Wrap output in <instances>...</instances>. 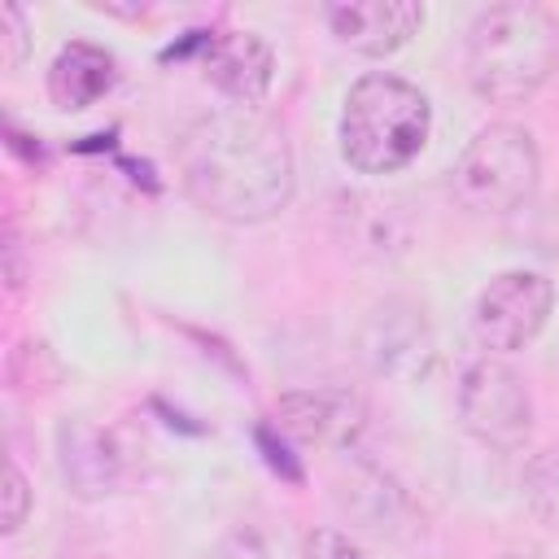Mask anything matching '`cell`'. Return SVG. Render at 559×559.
Wrapping results in <instances>:
<instances>
[{
  "instance_id": "obj_1",
  "label": "cell",
  "mask_w": 559,
  "mask_h": 559,
  "mask_svg": "<svg viewBox=\"0 0 559 559\" xmlns=\"http://www.w3.org/2000/svg\"><path fill=\"white\" fill-rule=\"evenodd\" d=\"M183 192L223 223H266L293 201V148L284 131L253 109L197 118L175 148Z\"/></svg>"
},
{
  "instance_id": "obj_2",
  "label": "cell",
  "mask_w": 559,
  "mask_h": 559,
  "mask_svg": "<svg viewBox=\"0 0 559 559\" xmlns=\"http://www.w3.org/2000/svg\"><path fill=\"white\" fill-rule=\"evenodd\" d=\"M559 66V22L528 0L489 4L467 26V79L489 105H520Z\"/></svg>"
},
{
  "instance_id": "obj_3",
  "label": "cell",
  "mask_w": 559,
  "mask_h": 559,
  "mask_svg": "<svg viewBox=\"0 0 559 559\" xmlns=\"http://www.w3.org/2000/svg\"><path fill=\"white\" fill-rule=\"evenodd\" d=\"M432 135L428 96L397 74H362L341 105V157L358 175L406 170Z\"/></svg>"
},
{
  "instance_id": "obj_4",
  "label": "cell",
  "mask_w": 559,
  "mask_h": 559,
  "mask_svg": "<svg viewBox=\"0 0 559 559\" xmlns=\"http://www.w3.org/2000/svg\"><path fill=\"white\" fill-rule=\"evenodd\" d=\"M537 179H542V157L533 135L515 122H489L459 153L450 192L463 210L502 218L533 201Z\"/></svg>"
},
{
  "instance_id": "obj_5",
  "label": "cell",
  "mask_w": 559,
  "mask_h": 559,
  "mask_svg": "<svg viewBox=\"0 0 559 559\" xmlns=\"http://www.w3.org/2000/svg\"><path fill=\"white\" fill-rule=\"evenodd\" d=\"M459 419L480 445L520 450L533 432V397L524 376L498 358L467 362L459 380Z\"/></svg>"
},
{
  "instance_id": "obj_6",
  "label": "cell",
  "mask_w": 559,
  "mask_h": 559,
  "mask_svg": "<svg viewBox=\"0 0 559 559\" xmlns=\"http://www.w3.org/2000/svg\"><path fill=\"white\" fill-rule=\"evenodd\" d=\"M555 310V284L542 271H502L493 275L472 306V336L489 354L524 349Z\"/></svg>"
},
{
  "instance_id": "obj_7",
  "label": "cell",
  "mask_w": 559,
  "mask_h": 559,
  "mask_svg": "<svg viewBox=\"0 0 559 559\" xmlns=\"http://www.w3.org/2000/svg\"><path fill=\"white\" fill-rule=\"evenodd\" d=\"M367 424V402L349 384L288 389L275 402V428L301 445H354Z\"/></svg>"
},
{
  "instance_id": "obj_8",
  "label": "cell",
  "mask_w": 559,
  "mask_h": 559,
  "mask_svg": "<svg viewBox=\"0 0 559 559\" xmlns=\"http://www.w3.org/2000/svg\"><path fill=\"white\" fill-rule=\"evenodd\" d=\"M432 332L419 306L411 301H384L362 323V358L376 376L389 380H415L432 367Z\"/></svg>"
},
{
  "instance_id": "obj_9",
  "label": "cell",
  "mask_w": 559,
  "mask_h": 559,
  "mask_svg": "<svg viewBox=\"0 0 559 559\" xmlns=\"http://www.w3.org/2000/svg\"><path fill=\"white\" fill-rule=\"evenodd\" d=\"M323 22L332 26V35L362 52V57H389L402 44H411V35H419L424 26V4L415 0H341V4H323Z\"/></svg>"
},
{
  "instance_id": "obj_10",
  "label": "cell",
  "mask_w": 559,
  "mask_h": 559,
  "mask_svg": "<svg viewBox=\"0 0 559 559\" xmlns=\"http://www.w3.org/2000/svg\"><path fill=\"white\" fill-rule=\"evenodd\" d=\"M201 66H205V79L231 96L240 109L258 105L271 87V74H275V57H271V44L253 31H218V35H205L201 39Z\"/></svg>"
},
{
  "instance_id": "obj_11",
  "label": "cell",
  "mask_w": 559,
  "mask_h": 559,
  "mask_svg": "<svg viewBox=\"0 0 559 559\" xmlns=\"http://www.w3.org/2000/svg\"><path fill=\"white\" fill-rule=\"evenodd\" d=\"M57 441H61V472L79 498H100V493L118 489L122 454L114 450L109 432H100L87 419H70V424H61Z\"/></svg>"
},
{
  "instance_id": "obj_12",
  "label": "cell",
  "mask_w": 559,
  "mask_h": 559,
  "mask_svg": "<svg viewBox=\"0 0 559 559\" xmlns=\"http://www.w3.org/2000/svg\"><path fill=\"white\" fill-rule=\"evenodd\" d=\"M118 83V61L109 48L70 39L48 66V96L57 109H87Z\"/></svg>"
},
{
  "instance_id": "obj_13",
  "label": "cell",
  "mask_w": 559,
  "mask_h": 559,
  "mask_svg": "<svg viewBox=\"0 0 559 559\" xmlns=\"http://www.w3.org/2000/svg\"><path fill=\"white\" fill-rule=\"evenodd\" d=\"M524 502L528 511L550 528L559 533V445H546L537 450L528 463H524Z\"/></svg>"
},
{
  "instance_id": "obj_14",
  "label": "cell",
  "mask_w": 559,
  "mask_h": 559,
  "mask_svg": "<svg viewBox=\"0 0 559 559\" xmlns=\"http://www.w3.org/2000/svg\"><path fill=\"white\" fill-rule=\"evenodd\" d=\"M0 44H4V70H17L31 57V26L17 4H0Z\"/></svg>"
},
{
  "instance_id": "obj_15",
  "label": "cell",
  "mask_w": 559,
  "mask_h": 559,
  "mask_svg": "<svg viewBox=\"0 0 559 559\" xmlns=\"http://www.w3.org/2000/svg\"><path fill=\"white\" fill-rule=\"evenodd\" d=\"M26 511H31V485L22 467L9 459L4 463V533H17L26 524Z\"/></svg>"
},
{
  "instance_id": "obj_16",
  "label": "cell",
  "mask_w": 559,
  "mask_h": 559,
  "mask_svg": "<svg viewBox=\"0 0 559 559\" xmlns=\"http://www.w3.org/2000/svg\"><path fill=\"white\" fill-rule=\"evenodd\" d=\"M306 559H367L345 533H336V528H314L310 537H306Z\"/></svg>"
}]
</instances>
